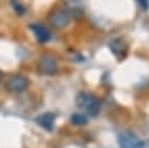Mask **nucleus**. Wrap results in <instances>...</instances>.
<instances>
[{
    "label": "nucleus",
    "instance_id": "4",
    "mask_svg": "<svg viewBox=\"0 0 149 148\" xmlns=\"http://www.w3.org/2000/svg\"><path fill=\"white\" fill-rule=\"evenodd\" d=\"M37 72L42 75H54L57 72V60L49 54L40 55V58L37 60Z\"/></svg>",
    "mask_w": 149,
    "mask_h": 148
},
{
    "label": "nucleus",
    "instance_id": "11",
    "mask_svg": "<svg viewBox=\"0 0 149 148\" xmlns=\"http://www.w3.org/2000/svg\"><path fill=\"white\" fill-rule=\"evenodd\" d=\"M67 5H70L72 8H81L84 3H85V0H66Z\"/></svg>",
    "mask_w": 149,
    "mask_h": 148
},
{
    "label": "nucleus",
    "instance_id": "13",
    "mask_svg": "<svg viewBox=\"0 0 149 148\" xmlns=\"http://www.w3.org/2000/svg\"><path fill=\"white\" fill-rule=\"evenodd\" d=\"M2 76H3V72H2V70H0V79H2Z\"/></svg>",
    "mask_w": 149,
    "mask_h": 148
},
{
    "label": "nucleus",
    "instance_id": "5",
    "mask_svg": "<svg viewBox=\"0 0 149 148\" xmlns=\"http://www.w3.org/2000/svg\"><path fill=\"white\" fill-rule=\"evenodd\" d=\"M49 22L55 29H64L67 24L70 22V12L66 9H57L49 15Z\"/></svg>",
    "mask_w": 149,
    "mask_h": 148
},
{
    "label": "nucleus",
    "instance_id": "9",
    "mask_svg": "<svg viewBox=\"0 0 149 148\" xmlns=\"http://www.w3.org/2000/svg\"><path fill=\"white\" fill-rule=\"evenodd\" d=\"M70 123L73 126H85L86 123H88V117L84 112H76L70 117Z\"/></svg>",
    "mask_w": 149,
    "mask_h": 148
},
{
    "label": "nucleus",
    "instance_id": "3",
    "mask_svg": "<svg viewBox=\"0 0 149 148\" xmlns=\"http://www.w3.org/2000/svg\"><path fill=\"white\" fill-rule=\"evenodd\" d=\"M29 85H30V81L27 76H24V75H12L8 81H6V88L8 91L10 93H22V91H26L29 88Z\"/></svg>",
    "mask_w": 149,
    "mask_h": 148
},
{
    "label": "nucleus",
    "instance_id": "10",
    "mask_svg": "<svg viewBox=\"0 0 149 148\" xmlns=\"http://www.w3.org/2000/svg\"><path fill=\"white\" fill-rule=\"evenodd\" d=\"M12 9L15 11L17 15H24V12H26V8H24V5L21 2H18V0H12Z\"/></svg>",
    "mask_w": 149,
    "mask_h": 148
},
{
    "label": "nucleus",
    "instance_id": "8",
    "mask_svg": "<svg viewBox=\"0 0 149 148\" xmlns=\"http://www.w3.org/2000/svg\"><path fill=\"white\" fill-rule=\"evenodd\" d=\"M110 48H112V51H113V54L115 55H118V58H119V53H121V58L125 55V51H127V46H125V43H124L122 41H119V39H116V41H113L110 43Z\"/></svg>",
    "mask_w": 149,
    "mask_h": 148
},
{
    "label": "nucleus",
    "instance_id": "1",
    "mask_svg": "<svg viewBox=\"0 0 149 148\" xmlns=\"http://www.w3.org/2000/svg\"><path fill=\"white\" fill-rule=\"evenodd\" d=\"M76 105L81 109L86 111L91 117H97L98 112H100V109H102V102L98 100L95 96H93L90 93H81V94H78Z\"/></svg>",
    "mask_w": 149,
    "mask_h": 148
},
{
    "label": "nucleus",
    "instance_id": "12",
    "mask_svg": "<svg viewBox=\"0 0 149 148\" xmlns=\"http://www.w3.org/2000/svg\"><path fill=\"white\" fill-rule=\"evenodd\" d=\"M137 3H139L143 9H148V8H149V0H137Z\"/></svg>",
    "mask_w": 149,
    "mask_h": 148
},
{
    "label": "nucleus",
    "instance_id": "6",
    "mask_svg": "<svg viewBox=\"0 0 149 148\" xmlns=\"http://www.w3.org/2000/svg\"><path fill=\"white\" fill-rule=\"evenodd\" d=\"M30 30L34 33V36H36V39H37L39 43H46L49 39H51V32L39 22L30 24Z\"/></svg>",
    "mask_w": 149,
    "mask_h": 148
},
{
    "label": "nucleus",
    "instance_id": "7",
    "mask_svg": "<svg viewBox=\"0 0 149 148\" xmlns=\"http://www.w3.org/2000/svg\"><path fill=\"white\" fill-rule=\"evenodd\" d=\"M55 117H57V115H55L54 112H45V114H42V115H39V117H36V123H37V124H39L42 129L51 132V130L54 129Z\"/></svg>",
    "mask_w": 149,
    "mask_h": 148
},
{
    "label": "nucleus",
    "instance_id": "2",
    "mask_svg": "<svg viewBox=\"0 0 149 148\" xmlns=\"http://www.w3.org/2000/svg\"><path fill=\"white\" fill-rule=\"evenodd\" d=\"M118 144L121 148H145L146 142L139 138L136 133L133 132H122L118 135Z\"/></svg>",
    "mask_w": 149,
    "mask_h": 148
}]
</instances>
